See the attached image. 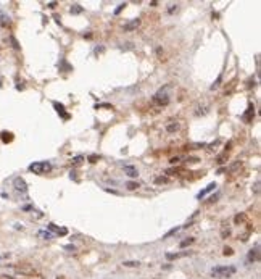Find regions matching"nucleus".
<instances>
[{"label": "nucleus", "mask_w": 261, "mask_h": 279, "mask_svg": "<svg viewBox=\"0 0 261 279\" xmlns=\"http://www.w3.org/2000/svg\"><path fill=\"white\" fill-rule=\"evenodd\" d=\"M153 100H155L156 103H160V105H166L168 102H169V99H168V94H166V92H163V90L158 92V94L153 97Z\"/></svg>", "instance_id": "nucleus-4"}, {"label": "nucleus", "mask_w": 261, "mask_h": 279, "mask_svg": "<svg viewBox=\"0 0 261 279\" xmlns=\"http://www.w3.org/2000/svg\"><path fill=\"white\" fill-rule=\"evenodd\" d=\"M168 181H169L168 178H156V179H155V182H156V184H161V182L165 184V182H168Z\"/></svg>", "instance_id": "nucleus-26"}, {"label": "nucleus", "mask_w": 261, "mask_h": 279, "mask_svg": "<svg viewBox=\"0 0 261 279\" xmlns=\"http://www.w3.org/2000/svg\"><path fill=\"white\" fill-rule=\"evenodd\" d=\"M253 115H255V106H253V103H250V105H248V110H247V113H245V115H242V119L248 123V121H251Z\"/></svg>", "instance_id": "nucleus-6"}, {"label": "nucleus", "mask_w": 261, "mask_h": 279, "mask_svg": "<svg viewBox=\"0 0 261 279\" xmlns=\"http://www.w3.org/2000/svg\"><path fill=\"white\" fill-rule=\"evenodd\" d=\"M231 234V229H229V227H222V229H221V236L222 237H226V236H229Z\"/></svg>", "instance_id": "nucleus-23"}, {"label": "nucleus", "mask_w": 261, "mask_h": 279, "mask_svg": "<svg viewBox=\"0 0 261 279\" xmlns=\"http://www.w3.org/2000/svg\"><path fill=\"white\" fill-rule=\"evenodd\" d=\"M226 160H227V152H224V153H221V155L218 157V163H219V165H222V163H226Z\"/></svg>", "instance_id": "nucleus-17"}, {"label": "nucleus", "mask_w": 261, "mask_h": 279, "mask_svg": "<svg viewBox=\"0 0 261 279\" xmlns=\"http://www.w3.org/2000/svg\"><path fill=\"white\" fill-rule=\"evenodd\" d=\"M10 39H11V42H13V47H15V49H20V45H18V42H16L15 37H10Z\"/></svg>", "instance_id": "nucleus-34"}, {"label": "nucleus", "mask_w": 261, "mask_h": 279, "mask_svg": "<svg viewBox=\"0 0 261 279\" xmlns=\"http://www.w3.org/2000/svg\"><path fill=\"white\" fill-rule=\"evenodd\" d=\"M126 187H127L129 190H136L139 187V182H134V181H129V182H126Z\"/></svg>", "instance_id": "nucleus-16"}, {"label": "nucleus", "mask_w": 261, "mask_h": 279, "mask_svg": "<svg viewBox=\"0 0 261 279\" xmlns=\"http://www.w3.org/2000/svg\"><path fill=\"white\" fill-rule=\"evenodd\" d=\"M69 11H71L73 15H79V13H82V11H84V8H82L81 5H79V3H74V5L71 7V10H69Z\"/></svg>", "instance_id": "nucleus-12"}, {"label": "nucleus", "mask_w": 261, "mask_h": 279, "mask_svg": "<svg viewBox=\"0 0 261 279\" xmlns=\"http://www.w3.org/2000/svg\"><path fill=\"white\" fill-rule=\"evenodd\" d=\"M221 79H222V76H219V78L216 79V82H214V84L211 86V90H214L216 87H219V84H221Z\"/></svg>", "instance_id": "nucleus-24"}, {"label": "nucleus", "mask_w": 261, "mask_h": 279, "mask_svg": "<svg viewBox=\"0 0 261 279\" xmlns=\"http://www.w3.org/2000/svg\"><path fill=\"white\" fill-rule=\"evenodd\" d=\"M15 189L18 190V192H27V184H26V181L23 179V178H16L15 179Z\"/></svg>", "instance_id": "nucleus-3"}, {"label": "nucleus", "mask_w": 261, "mask_h": 279, "mask_svg": "<svg viewBox=\"0 0 261 279\" xmlns=\"http://www.w3.org/2000/svg\"><path fill=\"white\" fill-rule=\"evenodd\" d=\"M178 257H179L178 253H166V258L168 260H174V258H178Z\"/></svg>", "instance_id": "nucleus-28"}, {"label": "nucleus", "mask_w": 261, "mask_h": 279, "mask_svg": "<svg viewBox=\"0 0 261 279\" xmlns=\"http://www.w3.org/2000/svg\"><path fill=\"white\" fill-rule=\"evenodd\" d=\"M214 189H216V182H211V184H208L206 187H205V189L202 190V192H198L197 198H202V197H205V195H206V194H209V192H211V190H214Z\"/></svg>", "instance_id": "nucleus-7"}, {"label": "nucleus", "mask_w": 261, "mask_h": 279, "mask_svg": "<svg viewBox=\"0 0 261 279\" xmlns=\"http://www.w3.org/2000/svg\"><path fill=\"white\" fill-rule=\"evenodd\" d=\"M124 173L127 174L129 178H137V176H139L137 168H136V166H130V165H126L124 166Z\"/></svg>", "instance_id": "nucleus-5"}, {"label": "nucleus", "mask_w": 261, "mask_h": 279, "mask_svg": "<svg viewBox=\"0 0 261 279\" xmlns=\"http://www.w3.org/2000/svg\"><path fill=\"white\" fill-rule=\"evenodd\" d=\"M0 139H2V142L8 144V142H11V141H13V134H11V132H8V131H3L2 134H0Z\"/></svg>", "instance_id": "nucleus-10"}, {"label": "nucleus", "mask_w": 261, "mask_h": 279, "mask_svg": "<svg viewBox=\"0 0 261 279\" xmlns=\"http://www.w3.org/2000/svg\"><path fill=\"white\" fill-rule=\"evenodd\" d=\"M64 249H66V250H73V252H74V250H76V249H74V245H66V247H64Z\"/></svg>", "instance_id": "nucleus-37"}, {"label": "nucleus", "mask_w": 261, "mask_h": 279, "mask_svg": "<svg viewBox=\"0 0 261 279\" xmlns=\"http://www.w3.org/2000/svg\"><path fill=\"white\" fill-rule=\"evenodd\" d=\"M178 231H179V227H178V226H176V227H172L171 231H168L166 234L163 236V239H168V237H169V236H172V234H176V232H178Z\"/></svg>", "instance_id": "nucleus-19"}, {"label": "nucleus", "mask_w": 261, "mask_h": 279, "mask_svg": "<svg viewBox=\"0 0 261 279\" xmlns=\"http://www.w3.org/2000/svg\"><path fill=\"white\" fill-rule=\"evenodd\" d=\"M97 158H99V157H97V155H90V157H89L90 163H95V161H97Z\"/></svg>", "instance_id": "nucleus-35"}, {"label": "nucleus", "mask_w": 261, "mask_h": 279, "mask_svg": "<svg viewBox=\"0 0 261 279\" xmlns=\"http://www.w3.org/2000/svg\"><path fill=\"white\" fill-rule=\"evenodd\" d=\"M174 10H178V5H171V8H169V13H174Z\"/></svg>", "instance_id": "nucleus-36"}, {"label": "nucleus", "mask_w": 261, "mask_h": 279, "mask_svg": "<svg viewBox=\"0 0 261 279\" xmlns=\"http://www.w3.org/2000/svg\"><path fill=\"white\" fill-rule=\"evenodd\" d=\"M64 234H68V229L66 227H61V229L58 231V236H64Z\"/></svg>", "instance_id": "nucleus-31"}, {"label": "nucleus", "mask_w": 261, "mask_h": 279, "mask_svg": "<svg viewBox=\"0 0 261 279\" xmlns=\"http://www.w3.org/2000/svg\"><path fill=\"white\" fill-rule=\"evenodd\" d=\"M140 24V20H132V21H129V23H126L124 24V31H132V29H136V27Z\"/></svg>", "instance_id": "nucleus-8"}, {"label": "nucleus", "mask_w": 261, "mask_h": 279, "mask_svg": "<svg viewBox=\"0 0 261 279\" xmlns=\"http://www.w3.org/2000/svg\"><path fill=\"white\" fill-rule=\"evenodd\" d=\"M97 108H111L110 103H102V105H97Z\"/></svg>", "instance_id": "nucleus-33"}, {"label": "nucleus", "mask_w": 261, "mask_h": 279, "mask_svg": "<svg viewBox=\"0 0 261 279\" xmlns=\"http://www.w3.org/2000/svg\"><path fill=\"white\" fill-rule=\"evenodd\" d=\"M16 271L18 273H23V274H34V269H32L29 265H24V266H16Z\"/></svg>", "instance_id": "nucleus-9"}, {"label": "nucleus", "mask_w": 261, "mask_h": 279, "mask_svg": "<svg viewBox=\"0 0 261 279\" xmlns=\"http://www.w3.org/2000/svg\"><path fill=\"white\" fill-rule=\"evenodd\" d=\"M82 160H84V158H82L81 155H79V157H74V158H73V163H81Z\"/></svg>", "instance_id": "nucleus-29"}, {"label": "nucleus", "mask_w": 261, "mask_h": 279, "mask_svg": "<svg viewBox=\"0 0 261 279\" xmlns=\"http://www.w3.org/2000/svg\"><path fill=\"white\" fill-rule=\"evenodd\" d=\"M193 242V239H192V237H189V239H185V240H182V242H181L179 245H181V247H187V245H190V244H192Z\"/></svg>", "instance_id": "nucleus-22"}, {"label": "nucleus", "mask_w": 261, "mask_h": 279, "mask_svg": "<svg viewBox=\"0 0 261 279\" xmlns=\"http://www.w3.org/2000/svg\"><path fill=\"white\" fill-rule=\"evenodd\" d=\"M50 170H52V165L47 163V161H36V163L29 166V171H32L34 174H44Z\"/></svg>", "instance_id": "nucleus-2"}, {"label": "nucleus", "mask_w": 261, "mask_h": 279, "mask_svg": "<svg viewBox=\"0 0 261 279\" xmlns=\"http://www.w3.org/2000/svg\"><path fill=\"white\" fill-rule=\"evenodd\" d=\"M123 265H124V266H127V268H136V266H139L140 263H139V262H124Z\"/></svg>", "instance_id": "nucleus-21"}, {"label": "nucleus", "mask_w": 261, "mask_h": 279, "mask_svg": "<svg viewBox=\"0 0 261 279\" xmlns=\"http://www.w3.org/2000/svg\"><path fill=\"white\" fill-rule=\"evenodd\" d=\"M244 218H245L244 215H237V216H235V220H234V221L237 223V224H239V223H240V221H244Z\"/></svg>", "instance_id": "nucleus-30"}, {"label": "nucleus", "mask_w": 261, "mask_h": 279, "mask_svg": "<svg viewBox=\"0 0 261 279\" xmlns=\"http://www.w3.org/2000/svg\"><path fill=\"white\" fill-rule=\"evenodd\" d=\"M49 7H50V8H55V7H57V2H50Z\"/></svg>", "instance_id": "nucleus-38"}, {"label": "nucleus", "mask_w": 261, "mask_h": 279, "mask_svg": "<svg viewBox=\"0 0 261 279\" xmlns=\"http://www.w3.org/2000/svg\"><path fill=\"white\" fill-rule=\"evenodd\" d=\"M58 279H61V277H58Z\"/></svg>", "instance_id": "nucleus-39"}, {"label": "nucleus", "mask_w": 261, "mask_h": 279, "mask_svg": "<svg viewBox=\"0 0 261 279\" xmlns=\"http://www.w3.org/2000/svg\"><path fill=\"white\" fill-rule=\"evenodd\" d=\"M124 7H126V3H119V5H118V8L115 10V15H119V13H121V10H123Z\"/></svg>", "instance_id": "nucleus-25"}, {"label": "nucleus", "mask_w": 261, "mask_h": 279, "mask_svg": "<svg viewBox=\"0 0 261 279\" xmlns=\"http://www.w3.org/2000/svg\"><path fill=\"white\" fill-rule=\"evenodd\" d=\"M39 236L44 237V239H52V237H53V234L50 231H39Z\"/></svg>", "instance_id": "nucleus-15"}, {"label": "nucleus", "mask_w": 261, "mask_h": 279, "mask_svg": "<svg viewBox=\"0 0 261 279\" xmlns=\"http://www.w3.org/2000/svg\"><path fill=\"white\" fill-rule=\"evenodd\" d=\"M253 190H255V194H258V192H259V181H256V182H255Z\"/></svg>", "instance_id": "nucleus-32"}, {"label": "nucleus", "mask_w": 261, "mask_h": 279, "mask_svg": "<svg viewBox=\"0 0 261 279\" xmlns=\"http://www.w3.org/2000/svg\"><path fill=\"white\" fill-rule=\"evenodd\" d=\"M240 166H242V161H234V163H232L226 171H227V173H234V171H237V170L240 168Z\"/></svg>", "instance_id": "nucleus-11"}, {"label": "nucleus", "mask_w": 261, "mask_h": 279, "mask_svg": "<svg viewBox=\"0 0 261 279\" xmlns=\"http://www.w3.org/2000/svg\"><path fill=\"white\" fill-rule=\"evenodd\" d=\"M232 253H234V252H232L231 247H226V249H224V255H226V257H231Z\"/></svg>", "instance_id": "nucleus-27"}, {"label": "nucleus", "mask_w": 261, "mask_h": 279, "mask_svg": "<svg viewBox=\"0 0 261 279\" xmlns=\"http://www.w3.org/2000/svg\"><path fill=\"white\" fill-rule=\"evenodd\" d=\"M47 227H49V231H50V232H57V234H58V231H60V227H58L57 224H53V223H50V224H49Z\"/></svg>", "instance_id": "nucleus-20"}, {"label": "nucleus", "mask_w": 261, "mask_h": 279, "mask_svg": "<svg viewBox=\"0 0 261 279\" xmlns=\"http://www.w3.org/2000/svg\"><path fill=\"white\" fill-rule=\"evenodd\" d=\"M179 129V124L178 123H171V124H168L166 126V131L168 132H174V131H178Z\"/></svg>", "instance_id": "nucleus-14"}, {"label": "nucleus", "mask_w": 261, "mask_h": 279, "mask_svg": "<svg viewBox=\"0 0 261 279\" xmlns=\"http://www.w3.org/2000/svg\"><path fill=\"white\" fill-rule=\"evenodd\" d=\"M10 21V18H8L5 13H3L2 10H0V23H3V24H7V23Z\"/></svg>", "instance_id": "nucleus-18"}, {"label": "nucleus", "mask_w": 261, "mask_h": 279, "mask_svg": "<svg viewBox=\"0 0 261 279\" xmlns=\"http://www.w3.org/2000/svg\"><path fill=\"white\" fill-rule=\"evenodd\" d=\"M255 260H258V249H251L248 253V262H255Z\"/></svg>", "instance_id": "nucleus-13"}, {"label": "nucleus", "mask_w": 261, "mask_h": 279, "mask_svg": "<svg viewBox=\"0 0 261 279\" xmlns=\"http://www.w3.org/2000/svg\"><path fill=\"white\" fill-rule=\"evenodd\" d=\"M235 273V266H216L211 269V276L216 279H224V277H231Z\"/></svg>", "instance_id": "nucleus-1"}]
</instances>
